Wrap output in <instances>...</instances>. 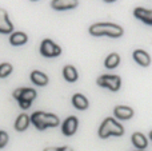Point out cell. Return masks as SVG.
<instances>
[{
    "instance_id": "1",
    "label": "cell",
    "mask_w": 152,
    "mask_h": 151,
    "mask_svg": "<svg viewBox=\"0 0 152 151\" xmlns=\"http://www.w3.org/2000/svg\"><path fill=\"white\" fill-rule=\"evenodd\" d=\"M123 28L113 23H96L89 27V34L94 36H103L107 35L111 37H120L123 35Z\"/></svg>"
},
{
    "instance_id": "2",
    "label": "cell",
    "mask_w": 152,
    "mask_h": 151,
    "mask_svg": "<svg viewBox=\"0 0 152 151\" xmlns=\"http://www.w3.org/2000/svg\"><path fill=\"white\" fill-rule=\"evenodd\" d=\"M31 122L35 125V127L39 130H44L47 127H56L59 125V118L52 114H45V112L37 111L32 114Z\"/></svg>"
},
{
    "instance_id": "3",
    "label": "cell",
    "mask_w": 152,
    "mask_h": 151,
    "mask_svg": "<svg viewBox=\"0 0 152 151\" xmlns=\"http://www.w3.org/2000/svg\"><path fill=\"white\" fill-rule=\"evenodd\" d=\"M124 134V128L119 125L116 120H113L112 118H107L104 122L102 123L99 128V136L100 138H108L110 135H116L120 136Z\"/></svg>"
},
{
    "instance_id": "4",
    "label": "cell",
    "mask_w": 152,
    "mask_h": 151,
    "mask_svg": "<svg viewBox=\"0 0 152 151\" xmlns=\"http://www.w3.org/2000/svg\"><path fill=\"white\" fill-rule=\"evenodd\" d=\"M40 54L45 58H56L61 54V48L58 44H55L52 40L45 39L43 40L42 45H40Z\"/></svg>"
},
{
    "instance_id": "5",
    "label": "cell",
    "mask_w": 152,
    "mask_h": 151,
    "mask_svg": "<svg viewBox=\"0 0 152 151\" xmlns=\"http://www.w3.org/2000/svg\"><path fill=\"white\" fill-rule=\"evenodd\" d=\"M97 84L102 86V87H107L111 91H118L120 88L121 80L119 76L116 75H103L97 79Z\"/></svg>"
},
{
    "instance_id": "6",
    "label": "cell",
    "mask_w": 152,
    "mask_h": 151,
    "mask_svg": "<svg viewBox=\"0 0 152 151\" xmlns=\"http://www.w3.org/2000/svg\"><path fill=\"white\" fill-rule=\"evenodd\" d=\"M13 29L12 23L8 19V13L4 8H0V34H11Z\"/></svg>"
},
{
    "instance_id": "7",
    "label": "cell",
    "mask_w": 152,
    "mask_h": 151,
    "mask_svg": "<svg viewBox=\"0 0 152 151\" xmlns=\"http://www.w3.org/2000/svg\"><path fill=\"white\" fill-rule=\"evenodd\" d=\"M77 0H52L51 7L56 11H64V10H72L77 7Z\"/></svg>"
},
{
    "instance_id": "8",
    "label": "cell",
    "mask_w": 152,
    "mask_h": 151,
    "mask_svg": "<svg viewBox=\"0 0 152 151\" xmlns=\"http://www.w3.org/2000/svg\"><path fill=\"white\" fill-rule=\"evenodd\" d=\"M76 128H77V119L75 117H69L64 120L63 123V134L67 136H71L76 133Z\"/></svg>"
},
{
    "instance_id": "9",
    "label": "cell",
    "mask_w": 152,
    "mask_h": 151,
    "mask_svg": "<svg viewBox=\"0 0 152 151\" xmlns=\"http://www.w3.org/2000/svg\"><path fill=\"white\" fill-rule=\"evenodd\" d=\"M134 15L136 19H139V20L152 26V10H145V8L139 7L134 11Z\"/></svg>"
},
{
    "instance_id": "10",
    "label": "cell",
    "mask_w": 152,
    "mask_h": 151,
    "mask_svg": "<svg viewBox=\"0 0 152 151\" xmlns=\"http://www.w3.org/2000/svg\"><path fill=\"white\" fill-rule=\"evenodd\" d=\"M134 59L140 64V66H143V67L150 66V63H151L150 55H148L145 51H143V50H136V51H135V52H134Z\"/></svg>"
},
{
    "instance_id": "11",
    "label": "cell",
    "mask_w": 152,
    "mask_h": 151,
    "mask_svg": "<svg viewBox=\"0 0 152 151\" xmlns=\"http://www.w3.org/2000/svg\"><path fill=\"white\" fill-rule=\"evenodd\" d=\"M115 115L119 119H129L134 115V110L131 107H126V106H118L115 108Z\"/></svg>"
},
{
    "instance_id": "12",
    "label": "cell",
    "mask_w": 152,
    "mask_h": 151,
    "mask_svg": "<svg viewBox=\"0 0 152 151\" xmlns=\"http://www.w3.org/2000/svg\"><path fill=\"white\" fill-rule=\"evenodd\" d=\"M31 80L37 86H45L48 83V76L40 71H34L31 74Z\"/></svg>"
},
{
    "instance_id": "13",
    "label": "cell",
    "mask_w": 152,
    "mask_h": 151,
    "mask_svg": "<svg viewBox=\"0 0 152 151\" xmlns=\"http://www.w3.org/2000/svg\"><path fill=\"white\" fill-rule=\"evenodd\" d=\"M72 103L76 108L79 110H86L88 107V100H87L86 96H83L81 94H76L72 96Z\"/></svg>"
},
{
    "instance_id": "14",
    "label": "cell",
    "mask_w": 152,
    "mask_h": 151,
    "mask_svg": "<svg viewBox=\"0 0 152 151\" xmlns=\"http://www.w3.org/2000/svg\"><path fill=\"white\" fill-rule=\"evenodd\" d=\"M28 125H29V117L27 114H21V115H19V118L16 119L15 128L18 131H24V130H27Z\"/></svg>"
},
{
    "instance_id": "15",
    "label": "cell",
    "mask_w": 152,
    "mask_h": 151,
    "mask_svg": "<svg viewBox=\"0 0 152 151\" xmlns=\"http://www.w3.org/2000/svg\"><path fill=\"white\" fill-rule=\"evenodd\" d=\"M27 40H28V36L24 32H15L10 37L11 44H13V45H21L24 43H27Z\"/></svg>"
},
{
    "instance_id": "16",
    "label": "cell",
    "mask_w": 152,
    "mask_h": 151,
    "mask_svg": "<svg viewBox=\"0 0 152 151\" xmlns=\"http://www.w3.org/2000/svg\"><path fill=\"white\" fill-rule=\"evenodd\" d=\"M132 143H134L139 150H143L147 147V139H145V136L143 135V134L135 133L134 135H132Z\"/></svg>"
},
{
    "instance_id": "17",
    "label": "cell",
    "mask_w": 152,
    "mask_h": 151,
    "mask_svg": "<svg viewBox=\"0 0 152 151\" xmlns=\"http://www.w3.org/2000/svg\"><path fill=\"white\" fill-rule=\"evenodd\" d=\"M36 98V92L32 88H21V95L19 98V102H29L31 103L34 99Z\"/></svg>"
},
{
    "instance_id": "18",
    "label": "cell",
    "mask_w": 152,
    "mask_h": 151,
    "mask_svg": "<svg viewBox=\"0 0 152 151\" xmlns=\"http://www.w3.org/2000/svg\"><path fill=\"white\" fill-rule=\"evenodd\" d=\"M63 75H64V78H66V80H68V82H75V80H77V71H76V68L72 66L64 67Z\"/></svg>"
},
{
    "instance_id": "19",
    "label": "cell",
    "mask_w": 152,
    "mask_h": 151,
    "mask_svg": "<svg viewBox=\"0 0 152 151\" xmlns=\"http://www.w3.org/2000/svg\"><path fill=\"white\" fill-rule=\"evenodd\" d=\"M119 63H120V56H119L118 54H111V55H108V58L105 59V62H104L107 68H115Z\"/></svg>"
},
{
    "instance_id": "20",
    "label": "cell",
    "mask_w": 152,
    "mask_h": 151,
    "mask_svg": "<svg viewBox=\"0 0 152 151\" xmlns=\"http://www.w3.org/2000/svg\"><path fill=\"white\" fill-rule=\"evenodd\" d=\"M12 72V66L10 63H3L0 64V78H5Z\"/></svg>"
},
{
    "instance_id": "21",
    "label": "cell",
    "mask_w": 152,
    "mask_h": 151,
    "mask_svg": "<svg viewBox=\"0 0 152 151\" xmlns=\"http://www.w3.org/2000/svg\"><path fill=\"white\" fill-rule=\"evenodd\" d=\"M8 142V135L5 131H0V149L1 147H4L5 144H7Z\"/></svg>"
},
{
    "instance_id": "22",
    "label": "cell",
    "mask_w": 152,
    "mask_h": 151,
    "mask_svg": "<svg viewBox=\"0 0 152 151\" xmlns=\"http://www.w3.org/2000/svg\"><path fill=\"white\" fill-rule=\"evenodd\" d=\"M19 104H20L21 108H28V107L31 106V103H29V102H23V100L19 102Z\"/></svg>"
},
{
    "instance_id": "23",
    "label": "cell",
    "mask_w": 152,
    "mask_h": 151,
    "mask_svg": "<svg viewBox=\"0 0 152 151\" xmlns=\"http://www.w3.org/2000/svg\"><path fill=\"white\" fill-rule=\"evenodd\" d=\"M20 95H21V88H18V90H16L15 92H13V96H15V99H18V100H19Z\"/></svg>"
},
{
    "instance_id": "24",
    "label": "cell",
    "mask_w": 152,
    "mask_h": 151,
    "mask_svg": "<svg viewBox=\"0 0 152 151\" xmlns=\"http://www.w3.org/2000/svg\"><path fill=\"white\" fill-rule=\"evenodd\" d=\"M44 151H59V149H55V147H48V149H45Z\"/></svg>"
},
{
    "instance_id": "25",
    "label": "cell",
    "mask_w": 152,
    "mask_h": 151,
    "mask_svg": "<svg viewBox=\"0 0 152 151\" xmlns=\"http://www.w3.org/2000/svg\"><path fill=\"white\" fill-rule=\"evenodd\" d=\"M59 151H72L69 147H61V149H59Z\"/></svg>"
},
{
    "instance_id": "26",
    "label": "cell",
    "mask_w": 152,
    "mask_h": 151,
    "mask_svg": "<svg viewBox=\"0 0 152 151\" xmlns=\"http://www.w3.org/2000/svg\"><path fill=\"white\" fill-rule=\"evenodd\" d=\"M105 3H112V1H115V0H104Z\"/></svg>"
},
{
    "instance_id": "27",
    "label": "cell",
    "mask_w": 152,
    "mask_h": 151,
    "mask_svg": "<svg viewBox=\"0 0 152 151\" xmlns=\"http://www.w3.org/2000/svg\"><path fill=\"white\" fill-rule=\"evenodd\" d=\"M150 138L152 139V131H151V133H150Z\"/></svg>"
},
{
    "instance_id": "28",
    "label": "cell",
    "mask_w": 152,
    "mask_h": 151,
    "mask_svg": "<svg viewBox=\"0 0 152 151\" xmlns=\"http://www.w3.org/2000/svg\"><path fill=\"white\" fill-rule=\"evenodd\" d=\"M32 1H36V0H32Z\"/></svg>"
},
{
    "instance_id": "29",
    "label": "cell",
    "mask_w": 152,
    "mask_h": 151,
    "mask_svg": "<svg viewBox=\"0 0 152 151\" xmlns=\"http://www.w3.org/2000/svg\"><path fill=\"white\" fill-rule=\"evenodd\" d=\"M140 151H143V150H140Z\"/></svg>"
}]
</instances>
